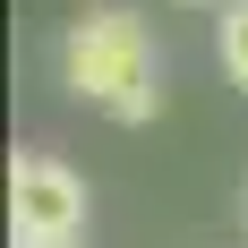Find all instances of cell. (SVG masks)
Segmentation results:
<instances>
[{
	"label": "cell",
	"instance_id": "obj_1",
	"mask_svg": "<svg viewBox=\"0 0 248 248\" xmlns=\"http://www.w3.org/2000/svg\"><path fill=\"white\" fill-rule=\"evenodd\" d=\"M60 86H69L77 103L111 111L120 128H146L154 111H163V77H154V34H146V17L120 9V0L86 9V17L60 34Z\"/></svg>",
	"mask_w": 248,
	"mask_h": 248
},
{
	"label": "cell",
	"instance_id": "obj_2",
	"mask_svg": "<svg viewBox=\"0 0 248 248\" xmlns=\"http://www.w3.org/2000/svg\"><path fill=\"white\" fill-rule=\"evenodd\" d=\"M9 223H17V240H77L86 231V180L43 146L9 154Z\"/></svg>",
	"mask_w": 248,
	"mask_h": 248
},
{
	"label": "cell",
	"instance_id": "obj_3",
	"mask_svg": "<svg viewBox=\"0 0 248 248\" xmlns=\"http://www.w3.org/2000/svg\"><path fill=\"white\" fill-rule=\"evenodd\" d=\"M214 51H223V77L248 94V0H231L223 17H214Z\"/></svg>",
	"mask_w": 248,
	"mask_h": 248
},
{
	"label": "cell",
	"instance_id": "obj_4",
	"mask_svg": "<svg viewBox=\"0 0 248 248\" xmlns=\"http://www.w3.org/2000/svg\"><path fill=\"white\" fill-rule=\"evenodd\" d=\"M9 248H77V240H9Z\"/></svg>",
	"mask_w": 248,
	"mask_h": 248
},
{
	"label": "cell",
	"instance_id": "obj_5",
	"mask_svg": "<svg viewBox=\"0 0 248 248\" xmlns=\"http://www.w3.org/2000/svg\"><path fill=\"white\" fill-rule=\"evenodd\" d=\"M188 9H231V0H188Z\"/></svg>",
	"mask_w": 248,
	"mask_h": 248
},
{
	"label": "cell",
	"instance_id": "obj_6",
	"mask_svg": "<svg viewBox=\"0 0 248 248\" xmlns=\"http://www.w3.org/2000/svg\"><path fill=\"white\" fill-rule=\"evenodd\" d=\"M240 223H248V188H240Z\"/></svg>",
	"mask_w": 248,
	"mask_h": 248
}]
</instances>
